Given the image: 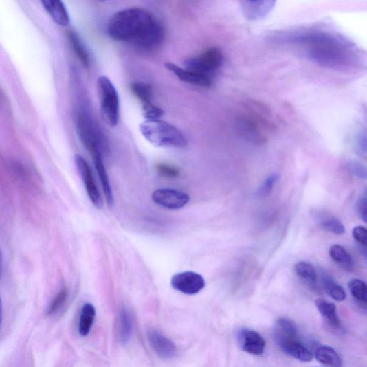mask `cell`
<instances>
[{"label":"cell","instance_id":"obj_1","mask_svg":"<svg viewBox=\"0 0 367 367\" xmlns=\"http://www.w3.org/2000/svg\"><path fill=\"white\" fill-rule=\"evenodd\" d=\"M109 37L129 42L141 51H155L163 42L164 30L149 11L140 8L125 9L114 14L107 25Z\"/></svg>","mask_w":367,"mask_h":367},{"label":"cell","instance_id":"obj_2","mask_svg":"<svg viewBox=\"0 0 367 367\" xmlns=\"http://www.w3.org/2000/svg\"><path fill=\"white\" fill-rule=\"evenodd\" d=\"M302 41L308 49L309 56L315 61L327 66H335L343 63L346 53L338 40L323 34H307L302 37Z\"/></svg>","mask_w":367,"mask_h":367},{"label":"cell","instance_id":"obj_3","mask_svg":"<svg viewBox=\"0 0 367 367\" xmlns=\"http://www.w3.org/2000/svg\"><path fill=\"white\" fill-rule=\"evenodd\" d=\"M140 129L143 137L157 147L183 148L188 144L186 137L179 129L159 119L146 120Z\"/></svg>","mask_w":367,"mask_h":367},{"label":"cell","instance_id":"obj_4","mask_svg":"<svg viewBox=\"0 0 367 367\" xmlns=\"http://www.w3.org/2000/svg\"><path fill=\"white\" fill-rule=\"evenodd\" d=\"M75 119L80 140L91 155L103 154L105 141L102 133L88 110L79 106L76 111Z\"/></svg>","mask_w":367,"mask_h":367},{"label":"cell","instance_id":"obj_5","mask_svg":"<svg viewBox=\"0 0 367 367\" xmlns=\"http://www.w3.org/2000/svg\"><path fill=\"white\" fill-rule=\"evenodd\" d=\"M97 89L100 107L104 122L111 127L118 126L120 120V96L113 83L107 76L99 77Z\"/></svg>","mask_w":367,"mask_h":367},{"label":"cell","instance_id":"obj_6","mask_svg":"<svg viewBox=\"0 0 367 367\" xmlns=\"http://www.w3.org/2000/svg\"><path fill=\"white\" fill-rule=\"evenodd\" d=\"M223 63L219 49L211 47L199 55L186 60L185 69L210 78L218 71Z\"/></svg>","mask_w":367,"mask_h":367},{"label":"cell","instance_id":"obj_7","mask_svg":"<svg viewBox=\"0 0 367 367\" xmlns=\"http://www.w3.org/2000/svg\"><path fill=\"white\" fill-rule=\"evenodd\" d=\"M75 162L78 173L85 183L89 197L93 205L98 209H102L104 203L101 194L96 185L93 173L89 164L85 158L79 155L75 157Z\"/></svg>","mask_w":367,"mask_h":367},{"label":"cell","instance_id":"obj_8","mask_svg":"<svg viewBox=\"0 0 367 367\" xmlns=\"http://www.w3.org/2000/svg\"><path fill=\"white\" fill-rule=\"evenodd\" d=\"M171 285L175 290L182 293L195 295L205 288V280L199 274L187 271L174 275Z\"/></svg>","mask_w":367,"mask_h":367},{"label":"cell","instance_id":"obj_9","mask_svg":"<svg viewBox=\"0 0 367 367\" xmlns=\"http://www.w3.org/2000/svg\"><path fill=\"white\" fill-rule=\"evenodd\" d=\"M154 203L169 210H179L186 206L190 202V196L173 189H159L152 196Z\"/></svg>","mask_w":367,"mask_h":367},{"label":"cell","instance_id":"obj_10","mask_svg":"<svg viewBox=\"0 0 367 367\" xmlns=\"http://www.w3.org/2000/svg\"><path fill=\"white\" fill-rule=\"evenodd\" d=\"M147 339L155 353L162 359L168 360L176 357L177 348L175 344L159 331L148 329Z\"/></svg>","mask_w":367,"mask_h":367},{"label":"cell","instance_id":"obj_11","mask_svg":"<svg viewBox=\"0 0 367 367\" xmlns=\"http://www.w3.org/2000/svg\"><path fill=\"white\" fill-rule=\"evenodd\" d=\"M274 338L282 351L287 355L302 362L313 360V353L298 337L274 336Z\"/></svg>","mask_w":367,"mask_h":367},{"label":"cell","instance_id":"obj_12","mask_svg":"<svg viewBox=\"0 0 367 367\" xmlns=\"http://www.w3.org/2000/svg\"><path fill=\"white\" fill-rule=\"evenodd\" d=\"M238 337L244 352L257 356L263 354L266 342L258 331L244 328L238 332Z\"/></svg>","mask_w":367,"mask_h":367},{"label":"cell","instance_id":"obj_13","mask_svg":"<svg viewBox=\"0 0 367 367\" xmlns=\"http://www.w3.org/2000/svg\"><path fill=\"white\" fill-rule=\"evenodd\" d=\"M165 67L166 69L175 75L181 81L205 88H210L212 85V79L209 76L197 74L186 69H182L171 62L166 63Z\"/></svg>","mask_w":367,"mask_h":367},{"label":"cell","instance_id":"obj_14","mask_svg":"<svg viewBox=\"0 0 367 367\" xmlns=\"http://www.w3.org/2000/svg\"><path fill=\"white\" fill-rule=\"evenodd\" d=\"M277 0H243V11L246 18L258 21L265 18L274 8Z\"/></svg>","mask_w":367,"mask_h":367},{"label":"cell","instance_id":"obj_15","mask_svg":"<svg viewBox=\"0 0 367 367\" xmlns=\"http://www.w3.org/2000/svg\"><path fill=\"white\" fill-rule=\"evenodd\" d=\"M45 10L58 25L65 27L70 23V16L62 0H41Z\"/></svg>","mask_w":367,"mask_h":367},{"label":"cell","instance_id":"obj_16","mask_svg":"<svg viewBox=\"0 0 367 367\" xmlns=\"http://www.w3.org/2000/svg\"><path fill=\"white\" fill-rule=\"evenodd\" d=\"M91 157L97 174L98 175L100 181H101L102 188L106 196L108 205L109 206H111L113 204L114 199L112 189L111 187L110 180L103 161V155L97 154Z\"/></svg>","mask_w":367,"mask_h":367},{"label":"cell","instance_id":"obj_17","mask_svg":"<svg viewBox=\"0 0 367 367\" xmlns=\"http://www.w3.org/2000/svg\"><path fill=\"white\" fill-rule=\"evenodd\" d=\"M329 256L338 263L342 269L352 271L355 269V262L351 255L340 245H333L329 249Z\"/></svg>","mask_w":367,"mask_h":367},{"label":"cell","instance_id":"obj_18","mask_svg":"<svg viewBox=\"0 0 367 367\" xmlns=\"http://www.w3.org/2000/svg\"><path fill=\"white\" fill-rule=\"evenodd\" d=\"M96 314V309L93 304L86 303L82 306L78 326V331L81 337H85L89 335L94 324Z\"/></svg>","mask_w":367,"mask_h":367},{"label":"cell","instance_id":"obj_19","mask_svg":"<svg viewBox=\"0 0 367 367\" xmlns=\"http://www.w3.org/2000/svg\"><path fill=\"white\" fill-rule=\"evenodd\" d=\"M315 304L320 313L331 327L335 329L341 328V321L339 318L337 307L335 304L326 302L324 299L316 300Z\"/></svg>","mask_w":367,"mask_h":367},{"label":"cell","instance_id":"obj_20","mask_svg":"<svg viewBox=\"0 0 367 367\" xmlns=\"http://www.w3.org/2000/svg\"><path fill=\"white\" fill-rule=\"evenodd\" d=\"M67 36H68L73 51L77 58L82 65H85V68H89L91 65L90 56L77 33L74 30H70L67 32Z\"/></svg>","mask_w":367,"mask_h":367},{"label":"cell","instance_id":"obj_21","mask_svg":"<svg viewBox=\"0 0 367 367\" xmlns=\"http://www.w3.org/2000/svg\"><path fill=\"white\" fill-rule=\"evenodd\" d=\"M315 357L320 363L330 366H342V362L335 349L330 346H322L316 349Z\"/></svg>","mask_w":367,"mask_h":367},{"label":"cell","instance_id":"obj_22","mask_svg":"<svg viewBox=\"0 0 367 367\" xmlns=\"http://www.w3.org/2000/svg\"><path fill=\"white\" fill-rule=\"evenodd\" d=\"M133 332L130 313L125 308L120 311L119 317V339L122 344L126 345L131 340Z\"/></svg>","mask_w":367,"mask_h":367},{"label":"cell","instance_id":"obj_23","mask_svg":"<svg viewBox=\"0 0 367 367\" xmlns=\"http://www.w3.org/2000/svg\"><path fill=\"white\" fill-rule=\"evenodd\" d=\"M296 275L302 278L310 287H314L317 281V275L313 265L308 262L301 261L295 265Z\"/></svg>","mask_w":367,"mask_h":367},{"label":"cell","instance_id":"obj_24","mask_svg":"<svg viewBox=\"0 0 367 367\" xmlns=\"http://www.w3.org/2000/svg\"><path fill=\"white\" fill-rule=\"evenodd\" d=\"M274 336L298 337L297 325L291 320L280 317L276 322Z\"/></svg>","mask_w":367,"mask_h":367},{"label":"cell","instance_id":"obj_25","mask_svg":"<svg viewBox=\"0 0 367 367\" xmlns=\"http://www.w3.org/2000/svg\"><path fill=\"white\" fill-rule=\"evenodd\" d=\"M326 293L335 301L342 302L346 298V293L343 287L336 281L327 276L324 279Z\"/></svg>","mask_w":367,"mask_h":367},{"label":"cell","instance_id":"obj_26","mask_svg":"<svg viewBox=\"0 0 367 367\" xmlns=\"http://www.w3.org/2000/svg\"><path fill=\"white\" fill-rule=\"evenodd\" d=\"M131 89L142 102L146 104L152 102L153 89L148 83L136 82L132 83Z\"/></svg>","mask_w":367,"mask_h":367},{"label":"cell","instance_id":"obj_27","mask_svg":"<svg viewBox=\"0 0 367 367\" xmlns=\"http://www.w3.org/2000/svg\"><path fill=\"white\" fill-rule=\"evenodd\" d=\"M348 289L357 301L366 304L367 302V287L366 283L359 279H353L348 282Z\"/></svg>","mask_w":367,"mask_h":367},{"label":"cell","instance_id":"obj_28","mask_svg":"<svg viewBox=\"0 0 367 367\" xmlns=\"http://www.w3.org/2000/svg\"><path fill=\"white\" fill-rule=\"evenodd\" d=\"M321 226L325 230L339 236L344 234L346 232L343 223L335 216H326L322 220Z\"/></svg>","mask_w":367,"mask_h":367},{"label":"cell","instance_id":"obj_29","mask_svg":"<svg viewBox=\"0 0 367 367\" xmlns=\"http://www.w3.org/2000/svg\"><path fill=\"white\" fill-rule=\"evenodd\" d=\"M69 298V291L67 288H63L54 298L52 302L49 304L47 314L52 315L60 311L67 302Z\"/></svg>","mask_w":367,"mask_h":367},{"label":"cell","instance_id":"obj_30","mask_svg":"<svg viewBox=\"0 0 367 367\" xmlns=\"http://www.w3.org/2000/svg\"><path fill=\"white\" fill-rule=\"evenodd\" d=\"M279 175L278 174H272L267 177L261 186L258 190V195L259 197H266L270 194L274 190L275 184L278 181Z\"/></svg>","mask_w":367,"mask_h":367},{"label":"cell","instance_id":"obj_31","mask_svg":"<svg viewBox=\"0 0 367 367\" xmlns=\"http://www.w3.org/2000/svg\"><path fill=\"white\" fill-rule=\"evenodd\" d=\"M142 111L146 120H157L162 118L164 111L152 102L142 104Z\"/></svg>","mask_w":367,"mask_h":367},{"label":"cell","instance_id":"obj_32","mask_svg":"<svg viewBox=\"0 0 367 367\" xmlns=\"http://www.w3.org/2000/svg\"><path fill=\"white\" fill-rule=\"evenodd\" d=\"M156 170L159 175L166 178H176L179 175V170L169 164H158L156 165Z\"/></svg>","mask_w":367,"mask_h":367},{"label":"cell","instance_id":"obj_33","mask_svg":"<svg viewBox=\"0 0 367 367\" xmlns=\"http://www.w3.org/2000/svg\"><path fill=\"white\" fill-rule=\"evenodd\" d=\"M366 228L363 226H357L353 230L354 239L361 245L366 246Z\"/></svg>","mask_w":367,"mask_h":367},{"label":"cell","instance_id":"obj_34","mask_svg":"<svg viewBox=\"0 0 367 367\" xmlns=\"http://www.w3.org/2000/svg\"><path fill=\"white\" fill-rule=\"evenodd\" d=\"M357 210L358 214L360 216V219L364 222L366 223L367 221V202L366 197H361L357 203Z\"/></svg>","mask_w":367,"mask_h":367},{"label":"cell","instance_id":"obj_35","mask_svg":"<svg viewBox=\"0 0 367 367\" xmlns=\"http://www.w3.org/2000/svg\"><path fill=\"white\" fill-rule=\"evenodd\" d=\"M351 170L355 176L360 179H366V170L364 166L358 162H354L350 166Z\"/></svg>","mask_w":367,"mask_h":367},{"label":"cell","instance_id":"obj_36","mask_svg":"<svg viewBox=\"0 0 367 367\" xmlns=\"http://www.w3.org/2000/svg\"><path fill=\"white\" fill-rule=\"evenodd\" d=\"M357 146L359 151L364 154L366 153V138L365 135H361L357 140Z\"/></svg>","mask_w":367,"mask_h":367},{"label":"cell","instance_id":"obj_37","mask_svg":"<svg viewBox=\"0 0 367 367\" xmlns=\"http://www.w3.org/2000/svg\"><path fill=\"white\" fill-rule=\"evenodd\" d=\"M2 323H3V303H2L1 297H0V331H1Z\"/></svg>","mask_w":367,"mask_h":367},{"label":"cell","instance_id":"obj_38","mask_svg":"<svg viewBox=\"0 0 367 367\" xmlns=\"http://www.w3.org/2000/svg\"><path fill=\"white\" fill-rule=\"evenodd\" d=\"M3 271V258L1 252H0V279H1Z\"/></svg>","mask_w":367,"mask_h":367},{"label":"cell","instance_id":"obj_39","mask_svg":"<svg viewBox=\"0 0 367 367\" xmlns=\"http://www.w3.org/2000/svg\"><path fill=\"white\" fill-rule=\"evenodd\" d=\"M99 1H104V0H99Z\"/></svg>","mask_w":367,"mask_h":367}]
</instances>
